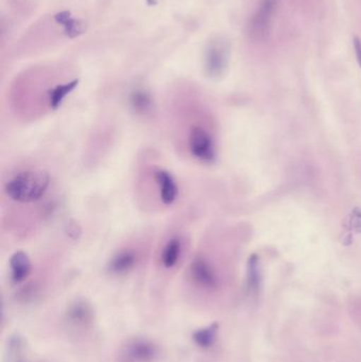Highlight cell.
<instances>
[{"label":"cell","mask_w":361,"mask_h":362,"mask_svg":"<svg viewBox=\"0 0 361 362\" xmlns=\"http://www.w3.org/2000/svg\"><path fill=\"white\" fill-rule=\"evenodd\" d=\"M230 44L224 37L212 38L206 47L203 67L209 78H218L224 76L230 59Z\"/></svg>","instance_id":"2"},{"label":"cell","mask_w":361,"mask_h":362,"mask_svg":"<svg viewBox=\"0 0 361 362\" xmlns=\"http://www.w3.org/2000/svg\"><path fill=\"white\" fill-rule=\"evenodd\" d=\"M182 253H184V243L182 238L178 235L172 236L161 249V265L165 269H172L179 263Z\"/></svg>","instance_id":"11"},{"label":"cell","mask_w":361,"mask_h":362,"mask_svg":"<svg viewBox=\"0 0 361 362\" xmlns=\"http://www.w3.org/2000/svg\"><path fill=\"white\" fill-rule=\"evenodd\" d=\"M153 178L162 204L165 206H172L178 197V187L175 178L169 171L163 169L154 170Z\"/></svg>","instance_id":"8"},{"label":"cell","mask_w":361,"mask_h":362,"mask_svg":"<svg viewBox=\"0 0 361 362\" xmlns=\"http://www.w3.org/2000/svg\"><path fill=\"white\" fill-rule=\"evenodd\" d=\"M218 325L216 323L208 325V327L194 332L192 336L193 341L199 348L207 350V349L211 348L215 344L216 338H218Z\"/></svg>","instance_id":"15"},{"label":"cell","mask_w":361,"mask_h":362,"mask_svg":"<svg viewBox=\"0 0 361 362\" xmlns=\"http://www.w3.org/2000/svg\"><path fill=\"white\" fill-rule=\"evenodd\" d=\"M95 319L93 308L86 300H76L70 304L66 313V321L76 329H87Z\"/></svg>","instance_id":"7"},{"label":"cell","mask_w":361,"mask_h":362,"mask_svg":"<svg viewBox=\"0 0 361 362\" xmlns=\"http://www.w3.org/2000/svg\"><path fill=\"white\" fill-rule=\"evenodd\" d=\"M138 259V253L134 249H121L108 262V272L116 276H124L136 267Z\"/></svg>","instance_id":"9"},{"label":"cell","mask_w":361,"mask_h":362,"mask_svg":"<svg viewBox=\"0 0 361 362\" xmlns=\"http://www.w3.org/2000/svg\"><path fill=\"white\" fill-rule=\"evenodd\" d=\"M354 49H355L356 59H357L358 65L361 68V40L358 37H354Z\"/></svg>","instance_id":"17"},{"label":"cell","mask_w":361,"mask_h":362,"mask_svg":"<svg viewBox=\"0 0 361 362\" xmlns=\"http://www.w3.org/2000/svg\"><path fill=\"white\" fill-rule=\"evenodd\" d=\"M32 272V263L25 251H16L10 259L11 281L14 284H20L29 278Z\"/></svg>","instance_id":"10"},{"label":"cell","mask_w":361,"mask_h":362,"mask_svg":"<svg viewBox=\"0 0 361 362\" xmlns=\"http://www.w3.org/2000/svg\"><path fill=\"white\" fill-rule=\"evenodd\" d=\"M57 23H61L69 37H76L84 32L82 23L70 16L69 12H61L55 15Z\"/></svg>","instance_id":"16"},{"label":"cell","mask_w":361,"mask_h":362,"mask_svg":"<svg viewBox=\"0 0 361 362\" xmlns=\"http://www.w3.org/2000/svg\"><path fill=\"white\" fill-rule=\"evenodd\" d=\"M78 80H73L71 82L59 84L51 88L47 93V104L51 110H59V106L63 104L64 100L69 95L74 89L78 87Z\"/></svg>","instance_id":"13"},{"label":"cell","mask_w":361,"mask_h":362,"mask_svg":"<svg viewBox=\"0 0 361 362\" xmlns=\"http://www.w3.org/2000/svg\"><path fill=\"white\" fill-rule=\"evenodd\" d=\"M158 356V346L152 340L129 338L119 349L118 362H155Z\"/></svg>","instance_id":"3"},{"label":"cell","mask_w":361,"mask_h":362,"mask_svg":"<svg viewBox=\"0 0 361 362\" xmlns=\"http://www.w3.org/2000/svg\"><path fill=\"white\" fill-rule=\"evenodd\" d=\"M261 282H262V276H261L260 259L254 255L248 259L247 276H246V288L248 293L252 296L258 295L261 288Z\"/></svg>","instance_id":"14"},{"label":"cell","mask_w":361,"mask_h":362,"mask_svg":"<svg viewBox=\"0 0 361 362\" xmlns=\"http://www.w3.org/2000/svg\"><path fill=\"white\" fill-rule=\"evenodd\" d=\"M278 0H262L249 23V32L256 40H264L271 30L273 16L277 11Z\"/></svg>","instance_id":"6"},{"label":"cell","mask_w":361,"mask_h":362,"mask_svg":"<svg viewBox=\"0 0 361 362\" xmlns=\"http://www.w3.org/2000/svg\"><path fill=\"white\" fill-rule=\"evenodd\" d=\"M15 362H25V361H20V359H17V361H15Z\"/></svg>","instance_id":"18"},{"label":"cell","mask_w":361,"mask_h":362,"mask_svg":"<svg viewBox=\"0 0 361 362\" xmlns=\"http://www.w3.org/2000/svg\"><path fill=\"white\" fill-rule=\"evenodd\" d=\"M188 148L191 156L199 163H213L216 158V148L211 134L201 125L191 127L188 134Z\"/></svg>","instance_id":"4"},{"label":"cell","mask_w":361,"mask_h":362,"mask_svg":"<svg viewBox=\"0 0 361 362\" xmlns=\"http://www.w3.org/2000/svg\"><path fill=\"white\" fill-rule=\"evenodd\" d=\"M189 276L199 288L214 291L218 286V276L214 266L203 255H196L189 266Z\"/></svg>","instance_id":"5"},{"label":"cell","mask_w":361,"mask_h":362,"mask_svg":"<svg viewBox=\"0 0 361 362\" xmlns=\"http://www.w3.org/2000/svg\"><path fill=\"white\" fill-rule=\"evenodd\" d=\"M129 104L131 110L138 116H148L154 108V99L150 91L138 87L129 93Z\"/></svg>","instance_id":"12"},{"label":"cell","mask_w":361,"mask_h":362,"mask_svg":"<svg viewBox=\"0 0 361 362\" xmlns=\"http://www.w3.org/2000/svg\"><path fill=\"white\" fill-rule=\"evenodd\" d=\"M50 180V175L42 170H19L4 181V191L13 202L33 204L44 197Z\"/></svg>","instance_id":"1"}]
</instances>
